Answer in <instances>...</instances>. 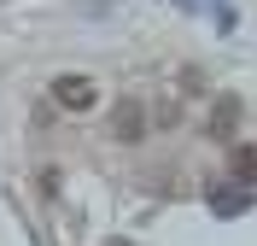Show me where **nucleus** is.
Masks as SVG:
<instances>
[{
	"label": "nucleus",
	"mask_w": 257,
	"mask_h": 246,
	"mask_svg": "<svg viewBox=\"0 0 257 246\" xmlns=\"http://www.w3.org/2000/svg\"><path fill=\"white\" fill-rule=\"evenodd\" d=\"M53 100H59L64 112H94L99 88H94V76H82V70H64V76L53 82Z\"/></svg>",
	"instance_id": "1"
},
{
	"label": "nucleus",
	"mask_w": 257,
	"mask_h": 246,
	"mask_svg": "<svg viewBox=\"0 0 257 246\" xmlns=\"http://www.w3.org/2000/svg\"><path fill=\"white\" fill-rule=\"evenodd\" d=\"M146 129H152V117H146L141 100H117V112H111V135L117 141L135 147V141H146Z\"/></svg>",
	"instance_id": "2"
},
{
	"label": "nucleus",
	"mask_w": 257,
	"mask_h": 246,
	"mask_svg": "<svg viewBox=\"0 0 257 246\" xmlns=\"http://www.w3.org/2000/svg\"><path fill=\"white\" fill-rule=\"evenodd\" d=\"M240 117H245L240 94H216V106H210V123H205V135H210V141H234Z\"/></svg>",
	"instance_id": "3"
},
{
	"label": "nucleus",
	"mask_w": 257,
	"mask_h": 246,
	"mask_svg": "<svg viewBox=\"0 0 257 246\" xmlns=\"http://www.w3.org/2000/svg\"><path fill=\"white\" fill-rule=\"evenodd\" d=\"M210 211H216V217H234V211H245V194H234V188H216V194H210Z\"/></svg>",
	"instance_id": "4"
},
{
	"label": "nucleus",
	"mask_w": 257,
	"mask_h": 246,
	"mask_svg": "<svg viewBox=\"0 0 257 246\" xmlns=\"http://www.w3.org/2000/svg\"><path fill=\"white\" fill-rule=\"evenodd\" d=\"M234 176H240V182H257V152H251V147L234 152Z\"/></svg>",
	"instance_id": "5"
},
{
	"label": "nucleus",
	"mask_w": 257,
	"mask_h": 246,
	"mask_svg": "<svg viewBox=\"0 0 257 246\" xmlns=\"http://www.w3.org/2000/svg\"><path fill=\"white\" fill-rule=\"evenodd\" d=\"M105 246H135V240H117V234H111V240H105Z\"/></svg>",
	"instance_id": "6"
}]
</instances>
